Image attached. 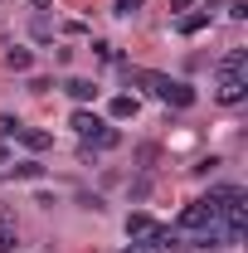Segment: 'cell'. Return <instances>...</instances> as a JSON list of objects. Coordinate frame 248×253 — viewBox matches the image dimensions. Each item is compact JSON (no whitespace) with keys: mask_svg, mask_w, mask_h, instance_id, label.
Listing matches in <instances>:
<instances>
[{"mask_svg":"<svg viewBox=\"0 0 248 253\" xmlns=\"http://www.w3.org/2000/svg\"><path fill=\"white\" fill-rule=\"evenodd\" d=\"M131 78L146 83L161 102H175V107H190V102H195V88H190V83H175V78H165V73H141V68H136Z\"/></svg>","mask_w":248,"mask_h":253,"instance_id":"1","label":"cell"},{"mask_svg":"<svg viewBox=\"0 0 248 253\" xmlns=\"http://www.w3.org/2000/svg\"><path fill=\"white\" fill-rule=\"evenodd\" d=\"M117 141H122V131H117V126H97L93 136H83V156H93V151H112V146H117Z\"/></svg>","mask_w":248,"mask_h":253,"instance_id":"2","label":"cell"},{"mask_svg":"<svg viewBox=\"0 0 248 253\" xmlns=\"http://www.w3.org/2000/svg\"><path fill=\"white\" fill-rule=\"evenodd\" d=\"M244 93H248V78L244 73H219V102H244Z\"/></svg>","mask_w":248,"mask_h":253,"instance_id":"3","label":"cell"},{"mask_svg":"<svg viewBox=\"0 0 248 253\" xmlns=\"http://www.w3.org/2000/svg\"><path fill=\"white\" fill-rule=\"evenodd\" d=\"M15 141L30 146V151H49V146H54V136H49V131H34V126H15Z\"/></svg>","mask_w":248,"mask_h":253,"instance_id":"4","label":"cell"},{"mask_svg":"<svg viewBox=\"0 0 248 253\" xmlns=\"http://www.w3.org/2000/svg\"><path fill=\"white\" fill-rule=\"evenodd\" d=\"M63 88H68L73 102H93V97H97V83H88V78H68Z\"/></svg>","mask_w":248,"mask_h":253,"instance_id":"5","label":"cell"},{"mask_svg":"<svg viewBox=\"0 0 248 253\" xmlns=\"http://www.w3.org/2000/svg\"><path fill=\"white\" fill-rule=\"evenodd\" d=\"M219 73H248V49H229L219 59Z\"/></svg>","mask_w":248,"mask_h":253,"instance_id":"6","label":"cell"},{"mask_svg":"<svg viewBox=\"0 0 248 253\" xmlns=\"http://www.w3.org/2000/svg\"><path fill=\"white\" fill-rule=\"evenodd\" d=\"M180 34H200V30H209V10H200V15H180V25H175Z\"/></svg>","mask_w":248,"mask_h":253,"instance_id":"7","label":"cell"},{"mask_svg":"<svg viewBox=\"0 0 248 253\" xmlns=\"http://www.w3.org/2000/svg\"><path fill=\"white\" fill-rule=\"evenodd\" d=\"M68 126H73L78 136H93L97 126H102V117H93V112H73V122H68Z\"/></svg>","mask_w":248,"mask_h":253,"instance_id":"8","label":"cell"},{"mask_svg":"<svg viewBox=\"0 0 248 253\" xmlns=\"http://www.w3.org/2000/svg\"><path fill=\"white\" fill-rule=\"evenodd\" d=\"M5 63H10V68H15V73H30V63H34V54H30V49H10V54H5Z\"/></svg>","mask_w":248,"mask_h":253,"instance_id":"9","label":"cell"},{"mask_svg":"<svg viewBox=\"0 0 248 253\" xmlns=\"http://www.w3.org/2000/svg\"><path fill=\"white\" fill-rule=\"evenodd\" d=\"M112 117H117V122L136 117V97H112Z\"/></svg>","mask_w":248,"mask_h":253,"instance_id":"10","label":"cell"},{"mask_svg":"<svg viewBox=\"0 0 248 253\" xmlns=\"http://www.w3.org/2000/svg\"><path fill=\"white\" fill-rule=\"evenodd\" d=\"M10 175H20V180H39V175H44V166L25 161V166H10Z\"/></svg>","mask_w":248,"mask_h":253,"instance_id":"11","label":"cell"},{"mask_svg":"<svg viewBox=\"0 0 248 253\" xmlns=\"http://www.w3.org/2000/svg\"><path fill=\"white\" fill-rule=\"evenodd\" d=\"M15 249V229H0V253H10Z\"/></svg>","mask_w":248,"mask_h":253,"instance_id":"12","label":"cell"},{"mask_svg":"<svg viewBox=\"0 0 248 253\" xmlns=\"http://www.w3.org/2000/svg\"><path fill=\"white\" fill-rule=\"evenodd\" d=\"M141 10V0H117V15H136Z\"/></svg>","mask_w":248,"mask_h":253,"instance_id":"13","label":"cell"},{"mask_svg":"<svg viewBox=\"0 0 248 253\" xmlns=\"http://www.w3.org/2000/svg\"><path fill=\"white\" fill-rule=\"evenodd\" d=\"M15 126H20L15 117H0V136H15Z\"/></svg>","mask_w":248,"mask_h":253,"instance_id":"14","label":"cell"},{"mask_svg":"<svg viewBox=\"0 0 248 253\" xmlns=\"http://www.w3.org/2000/svg\"><path fill=\"white\" fill-rule=\"evenodd\" d=\"M126 253H156V244H126Z\"/></svg>","mask_w":248,"mask_h":253,"instance_id":"15","label":"cell"},{"mask_svg":"<svg viewBox=\"0 0 248 253\" xmlns=\"http://www.w3.org/2000/svg\"><path fill=\"white\" fill-rule=\"evenodd\" d=\"M0 175H10V151L0 146Z\"/></svg>","mask_w":248,"mask_h":253,"instance_id":"16","label":"cell"},{"mask_svg":"<svg viewBox=\"0 0 248 253\" xmlns=\"http://www.w3.org/2000/svg\"><path fill=\"white\" fill-rule=\"evenodd\" d=\"M190 5H195V0H170V10H190Z\"/></svg>","mask_w":248,"mask_h":253,"instance_id":"17","label":"cell"}]
</instances>
